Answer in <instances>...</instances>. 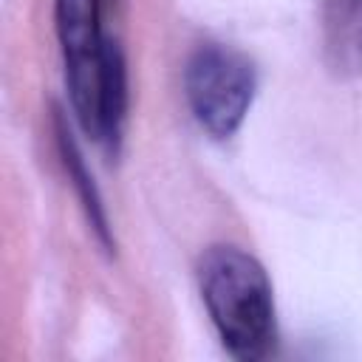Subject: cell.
Here are the masks:
<instances>
[{
    "instance_id": "obj_2",
    "label": "cell",
    "mask_w": 362,
    "mask_h": 362,
    "mask_svg": "<svg viewBox=\"0 0 362 362\" xmlns=\"http://www.w3.org/2000/svg\"><path fill=\"white\" fill-rule=\"evenodd\" d=\"M257 90L252 59L223 42H201L184 65V96L201 130L218 141L232 139Z\"/></svg>"
},
{
    "instance_id": "obj_1",
    "label": "cell",
    "mask_w": 362,
    "mask_h": 362,
    "mask_svg": "<svg viewBox=\"0 0 362 362\" xmlns=\"http://www.w3.org/2000/svg\"><path fill=\"white\" fill-rule=\"evenodd\" d=\"M198 291L223 351L238 362H260L277 345V308L263 263L240 246L212 243L201 252Z\"/></svg>"
},
{
    "instance_id": "obj_5",
    "label": "cell",
    "mask_w": 362,
    "mask_h": 362,
    "mask_svg": "<svg viewBox=\"0 0 362 362\" xmlns=\"http://www.w3.org/2000/svg\"><path fill=\"white\" fill-rule=\"evenodd\" d=\"M127 62L124 51L116 37H107L105 51V74H102V93H99V116H96V141L116 156L124 136L127 122Z\"/></svg>"
},
{
    "instance_id": "obj_4",
    "label": "cell",
    "mask_w": 362,
    "mask_h": 362,
    "mask_svg": "<svg viewBox=\"0 0 362 362\" xmlns=\"http://www.w3.org/2000/svg\"><path fill=\"white\" fill-rule=\"evenodd\" d=\"M320 51L334 79H362V0H320Z\"/></svg>"
},
{
    "instance_id": "obj_6",
    "label": "cell",
    "mask_w": 362,
    "mask_h": 362,
    "mask_svg": "<svg viewBox=\"0 0 362 362\" xmlns=\"http://www.w3.org/2000/svg\"><path fill=\"white\" fill-rule=\"evenodd\" d=\"M54 133H57V150H59L62 167L68 173L71 187L76 189V198H79V204L85 209V218H88L96 240L105 246V252H110L113 249V235H110L107 212L102 206V195H99V189L93 184V175L88 173V164H85V158H82V153H79V147H76V141H74L59 107H54Z\"/></svg>"
},
{
    "instance_id": "obj_3",
    "label": "cell",
    "mask_w": 362,
    "mask_h": 362,
    "mask_svg": "<svg viewBox=\"0 0 362 362\" xmlns=\"http://www.w3.org/2000/svg\"><path fill=\"white\" fill-rule=\"evenodd\" d=\"M54 28L74 116L93 139L107 51V34H102L99 23V0H54Z\"/></svg>"
}]
</instances>
